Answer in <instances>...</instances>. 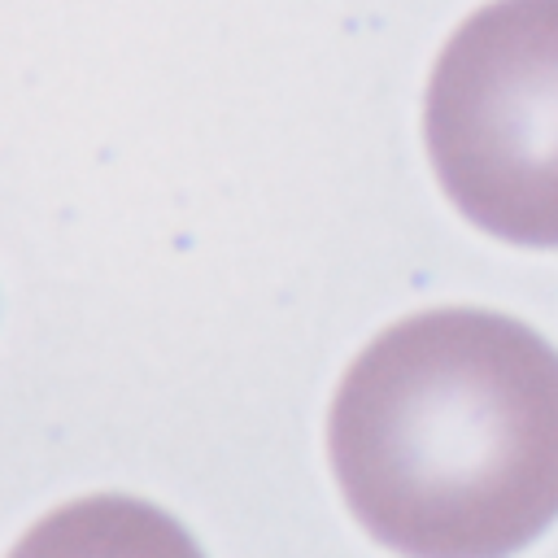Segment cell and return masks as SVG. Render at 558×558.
I'll return each instance as SVG.
<instances>
[{
    "label": "cell",
    "mask_w": 558,
    "mask_h": 558,
    "mask_svg": "<svg viewBox=\"0 0 558 558\" xmlns=\"http://www.w3.org/2000/svg\"><path fill=\"white\" fill-rule=\"evenodd\" d=\"M327 453L405 558H506L558 519V349L488 310H423L344 371Z\"/></svg>",
    "instance_id": "1"
},
{
    "label": "cell",
    "mask_w": 558,
    "mask_h": 558,
    "mask_svg": "<svg viewBox=\"0 0 558 558\" xmlns=\"http://www.w3.org/2000/svg\"><path fill=\"white\" fill-rule=\"evenodd\" d=\"M427 157L488 235L558 248V0H488L440 48Z\"/></svg>",
    "instance_id": "2"
},
{
    "label": "cell",
    "mask_w": 558,
    "mask_h": 558,
    "mask_svg": "<svg viewBox=\"0 0 558 558\" xmlns=\"http://www.w3.org/2000/svg\"><path fill=\"white\" fill-rule=\"evenodd\" d=\"M9 558H201V549L166 510L96 493L48 510Z\"/></svg>",
    "instance_id": "3"
}]
</instances>
